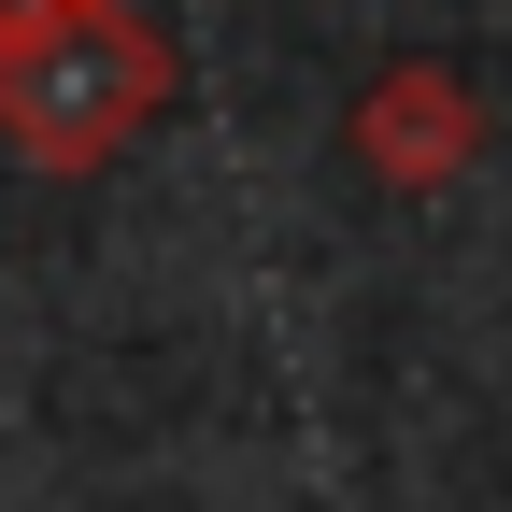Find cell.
Returning a JSON list of instances; mask_svg holds the SVG:
<instances>
[{"mask_svg":"<svg viewBox=\"0 0 512 512\" xmlns=\"http://www.w3.org/2000/svg\"><path fill=\"white\" fill-rule=\"evenodd\" d=\"M171 43L128 0H0V128L29 171H100L157 128Z\"/></svg>","mask_w":512,"mask_h":512,"instance_id":"obj_1","label":"cell"},{"mask_svg":"<svg viewBox=\"0 0 512 512\" xmlns=\"http://www.w3.org/2000/svg\"><path fill=\"white\" fill-rule=\"evenodd\" d=\"M356 157H370L384 185H456V171L484 157V114H470L456 72H384V86L356 100Z\"/></svg>","mask_w":512,"mask_h":512,"instance_id":"obj_2","label":"cell"}]
</instances>
